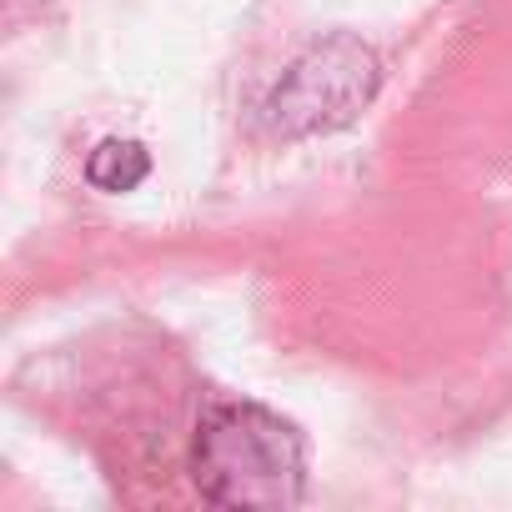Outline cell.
Masks as SVG:
<instances>
[{
	"mask_svg": "<svg viewBox=\"0 0 512 512\" xmlns=\"http://www.w3.org/2000/svg\"><path fill=\"white\" fill-rule=\"evenodd\" d=\"M377 86H382L377 51L357 36H327L282 71L262 111L277 136H322L367 111Z\"/></svg>",
	"mask_w": 512,
	"mask_h": 512,
	"instance_id": "cell-2",
	"label": "cell"
},
{
	"mask_svg": "<svg viewBox=\"0 0 512 512\" xmlns=\"http://www.w3.org/2000/svg\"><path fill=\"white\" fill-rule=\"evenodd\" d=\"M191 477L216 507L287 512L307 497V447L302 432L272 407L221 402L196 427Z\"/></svg>",
	"mask_w": 512,
	"mask_h": 512,
	"instance_id": "cell-1",
	"label": "cell"
},
{
	"mask_svg": "<svg viewBox=\"0 0 512 512\" xmlns=\"http://www.w3.org/2000/svg\"><path fill=\"white\" fill-rule=\"evenodd\" d=\"M146 176H151V151H146L141 141H131V136H106V141L86 156V181H91L96 191L121 196V191H136Z\"/></svg>",
	"mask_w": 512,
	"mask_h": 512,
	"instance_id": "cell-3",
	"label": "cell"
}]
</instances>
